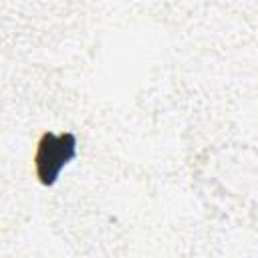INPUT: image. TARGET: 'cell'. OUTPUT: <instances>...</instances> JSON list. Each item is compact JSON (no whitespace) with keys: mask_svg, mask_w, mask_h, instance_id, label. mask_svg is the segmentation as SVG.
Listing matches in <instances>:
<instances>
[{"mask_svg":"<svg viewBox=\"0 0 258 258\" xmlns=\"http://www.w3.org/2000/svg\"><path fill=\"white\" fill-rule=\"evenodd\" d=\"M77 155V137L73 133H42L34 153V171L42 185H54L62 167Z\"/></svg>","mask_w":258,"mask_h":258,"instance_id":"cell-1","label":"cell"}]
</instances>
